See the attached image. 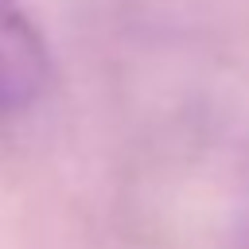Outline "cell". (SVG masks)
<instances>
[{"label": "cell", "instance_id": "cell-1", "mask_svg": "<svg viewBox=\"0 0 249 249\" xmlns=\"http://www.w3.org/2000/svg\"><path fill=\"white\" fill-rule=\"evenodd\" d=\"M47 82H51V54L43 35L16 8V0H0V113L35 105Z\"/></svg>", "mask_w": 249, "mask_h": 249}, {"label": "cell", "instance_id": "cell-2", "mask_svg": "<svg viewBox=\"0 0 249 249\" xmlns=\"http://www.w3.org/2000/svg\"><path fill=\"white\" fill-rule=\"evenodd\" d=\"M233 245L249 249V152L241 160L237 187H233Z\"/></svg>", "mask_w": 249, "mask_h": 249}]
</instances>
